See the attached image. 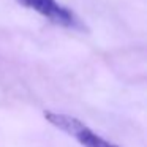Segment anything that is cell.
Returning a JSON list of instances; mask_svg holds the SVG:
<instances>
[{
	"instance_id": "cell-1",
	"label": "cell",
	"mask_w": 147,
	"mask_h": 147,
	"mask_svg": "<svg viewBox=\"0 0 147 147\" xmlns=\"http://www.w3.org/2000/svg\"><path fill=\"white\" fill-rule=\"evenodd\" d=\"M45 117L52 127H55L57 130L67 133L73 139H76L82 147H119L115 144L109 142L108 139L101 138L100 134H96L86 123H82L79 119L73 117V115L46 111Z\"/></svg>"
},
{
	"instance_id": "cell-2",
	"label": "cell",
	"mask_w": 147,
	"mask_h": 147,
	"mask_svg": "<svg viewBox=\"0 0 147 147\" xmlns=\"http://www.w3.org/2000/svg\"><path fill=\"white\" fill-rule=\"evenodd\" d=\"M18 2L22 7L41 14L52 24H57L60 27H70V29L79 27V19L74 16V13L70 8L60 5L57 0H18Z\"/></svg>"
}]
</instances>
